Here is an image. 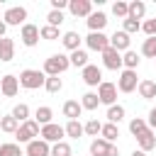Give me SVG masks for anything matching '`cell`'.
I'll return each mask as SVG.
<instances>
[{"mask_svg":"<svg viewBox=\"0 0 156 156\" xmlns=\"http://www.w3.org/2000/svg\"><path fill=\"white\" fill-rule=\"evenodd\" d=\"M112 15H115V17H122V20H127V15H129V2H124V0H117V2L112 5Z\"/></svg>","mask_w":156,"mask_h":156,"instance_id":"38","label":"cell"},{"mask_svg":"<svg viewBox=\"0 0 156 156\" xmlns=\"http://www.w3.org/2000/svg\"><path fill=\"white\" fill-rule=\"evenodd\" d=\"M136 90H139V95H141L144 100H151V98H156V83H154V80H149V78L139 80Z\"/></svg>","mask_w":156,"mask_h":156,"instance_id":"20","label":"cell"},{"mask_svg":"<svg viewBox=\"0 0 156 156\" xmlns=\"http://www.w3.org/2000/svg\"><path fill=\"white\" fill-rule=\"evenodd\" d=\"M141 32H144L146 37H156V17H151V20H146V22H141Z\"/></svg>","mask_w":156,"mask_h":156,"instance_id":"43","label":"cell"},{"mask_svg":"<svg viewBox=\"0 0 156 156\" xmlns=\"http://www.w3.org/2000/svg\"><path fill=\"white\" fill-rule=\"evenodd\" d=\"M15 58V41L10 37H2L0 39V61H12Z\"/></svg>","mask_w":156,"mask_h":156,"instance_id":"17","label":"cell"},{"mask_svg":"<svg viewBox=\"0 0 156 156\" xmlns=\"http://www.w3.org/2000/svg\"><path fill=\"white\" fill-rule=\"evenodd\" d=\"M107 156H119V149L112 144V146H110V151H107Z\"/></svg>","mask_w":156,"mask_h":156,"instance_id":"46","label":"cell"},{"mask_svg":"<svg viewBox=\"0 0 156 156\" xmlns=\"http://www.w3.org/2000/svg\"><path fill=\"white\" fill-rule=\"evenodd\" d=\"M149 129V124H146V119H141V117H134L132 122H129V132L134 134V136H139V134H144Z\"/></svg>","mask_w":156,"mask_h":156,"instance_id":"34","label":"cell"},{"mask_svg":"<svg viewBox=\"0 0 156 156\" xmlns=\"http://www.w3.org/2000/svg\"><path fill=\"white\" fill-rule=\"evenodd\" d=\"M27 156H51V144H46L44 139H34L27 144Z\"/></svg>","mask_w":156,"mask_h":156,"instance_id":"14","label":"cell"},{"mask_svg":"<svg viewBox=\"0 0 156 156\" xmlns=\"http://www.w3.org/2000/svg\"><path fill=\"white\" fill-rule=\"evenodd\" d=\"M0 90H2V95L5 98H15L17 95V90H20V80H17V76H2L0 78Z\"/></svg>","mask_w":156,"mask_h":156,"instance_id":"13","label":"cell"},{"mask_svg":"<svg viewBox=\"0 0 156 156\" xmlns=\"http://www.w3.org/2000/svg\"><path fill=\"white\" fill-rule=\"evenodd\" d=\"M85 22H88V29H90V32H102V29H105V24H107V15L98 10V12H93Z\"/></svg>","mask_w":156,"mask_h":156,"instance_id":"16","label":"cell"},{"mask_svg":"<svg viewBox=\"0 0 156 156\" xmlns=\"http://www.w3.org/2000/svg\"><path fill=\"white\" fill-rule=\"evenodd\" d=\"M80 112H83V107H80L78 100H66V102H63V117H68V119H78Z\"/></svg>","mask_w":156,"mask_h":156,"instance_id":"21","label":"cell"},{"mask_svg":"<svg viewBox=\"0 0 156 156\" xmlns=\"http://www.w3.org/2000/svg\"><path fill=\"white\" fill-rule=\"evenodd\" d=\"M85 44H88V49H93V51H105L107 46H110V37L105 34V32H90L88 37H85Z\"/></svg>","mask_w":156,"mask_h":156,"instance_id":"5","label":"cell"},{"mask_svg":"<svg viewBox=\"0 0 156 156\" xmlns=\"http://www.w3.org/2000/svg\"><path fill=\"white\" fill-rule=\"evenodd\" d=\"M132 156H146V154H144L141 149H134V151H132Z\"/></svg>","mask_w":156,"mask_h":156,"instance_id":"48","label":"cell"},{"mask_svg":"<svg viewBox=\"0 0 156 156\" xmlns=\"http://www.w3.org/2000/svg\"><path fill=\"white\" fill-rule=\"evenodd\" d=\"M100 129H102V122H98V119H88V122L83 124V134H88V136H95V139H98Z\"/></svg>","mask_w":156,"mask_h":156,"instance_id":"35","label":"cell"},{"mask_svg":"<svg viewBox=\"0 0 156 156\" xmlns=\"http://www.w3.org/2000/svg\"><path fill=\"white\" fill-rule=\"evenodd\" d=\"M144 15H146V5H144L141 0H132V2H129V15H127V17H132V20L139 22Z\"/></svg>","mask_w":156,"mask_h":156,"instance_id":"25","label":"cell"},{"mask_svg":"<svg viewBox=\"0 0 156 156\" xmlns=\"http://www.w3.org/2000/svg\"><path fill=\"white\" fill-rule=\"evenodd\" d=\"M20 39H22L24 46H37V41H39V27L24 22V24H22V34H20Z\"/></svg>","mask_w":156,"mask_h":156,"instance_id":"10","label":"cell"},{"mask_svg":"<svg viewBox=\"0 0 156 156\" xmlns=\"http://www.w3.org/2000/svg\"><path fill=\"white\" fill-rule=\"evenodd\" d=\"M122 66H127V71H136V66H139V54L136 51H124L122 54Z\"/></svg>","mask_w":156,"mask_h":156,"instance_id":"27","label":"cell"},{"mask_svg":"<svg viewBox=\"0 0 156 156\" xmlns=\"http://www.w3.org/2000/svg\"><path fill=\"white\" fill-rule=\"evenodd\" d=\"M39 124L34 122V119H27V122H22L20 124V129L15 132L17 134V141H22V144H29V141H34L37 136H39Z\"/></svg>","mask_w":156,"mask_h":156,"instance_id":"3","label":"cell"},{"mask_svg":"<svg viewBox=\"0 0 156 156\" xmlns=\"http://www.w3.org/2000/svg\"><path fill=\"white\" fill-rule=\"evenodd\" d=\"M63 22V12H58V10H51L49 15H46V24L49 27H58Z\"/></svg>","mask_w":156,"mask_h":156,"instance_id":"42","label":"cell"},{"mask_svg":"<svg viewBox=\"0 0 156 156\" xmlns=\"http://www.w3.org/2000/svg\"><path fill=\"white\" fill-rule=\"evenodd\" d=\"M141 54L149 58H156V37H146L141 44Z\"/></svg>","mask_w":156,"mask_h":156,"instance_id":"36","label":"cell"},{"mask_svg":"<svg viewBox=\"0 0 156 156\" xmlns=\"http://www.w3.org/2000/svg\"><path fill=\"white\" fill-rule=\"evenodd\" d=\"M0 156H22L20 144H0Z\"/></svg>","mask_w":156,"mask_h":156,"instance_id":"41","label":"cell"},{"mask_svg":"<svg viewBox=\"0 0 156 156\" xmlns=\"http://www.w3.org/2000/svg\"><path fill=\"white\" fill-rule=\"evenodd\" d=\"M80 41H83V39H80L78 32H66V34L61 37V44H63L68 51H78V49H80Z\"/></svg>","mask_w":156,"mask_h":156,"instance_id":"18","label":"cell"},{"mask_svg":"<svg viewBox=\"0 0 156 156\" xmlns=\"http://www.w3.org/2000/svg\"><path fill=\"white\" fill-rule=\"evenodd\" d=\"M10 115L22 124V122H27V119H29V107H27L24 102H20V105H15V107H12V112H10Z\"/></svg>","mask_w":156,"mask_h":156,"instance_id":"33","label":"cell"},{"mask_svg":"<svg viewBox=\"0 0 156 156\" xmlns=\"http://www.w3.org/2000/svg\"><path fill=\"white\" fill-rule=\"evenodd\" d=\"M44 88H46V93H58L61 88H63V80L58 78V76H46V80H44Z\"/></svg>","mask_w":156,"mask_h":156,"instance_id":"32","label":"cell"},{"mask_svg":"<svg viewBox=\"0 0 156 156\" xmlns=\"http://www.w3.org/2000/svg\"><path fill=\"white\" fill-rule=\"evenodd\" d=\"M5 32H7V24H5V22H2V20H0V39H2V37H5Z\"/></svg>","mask_w":156,"mask_h":156,"instance_id":"47","label":"cell"},{"mask_svg":"<svg viewBox=\"0 0 156 156\" xmlns=\"http://www.w3.org/2000/svg\"><path fill=\"white\" fill-rule=\"evenodd\" d=\"M136 141H139V149L146 154V151H151V149H156V136H154V132L151 129H146L144 134H139L136 136Z\"/></svg>","mask_w":156,"mask_h":156,"instance_id":"19","label":"cell"},{"mask_svg":"<svg viewBox=\"0 0 156 156\" xmlns=\"http://www.w3.org/2000/svg\"><path fill=\"white\" fill-rule=\"evenodd\" d=\"M139 29H141V22H136V20H132V17L122 20V32H127V34H136Z\"/></svg>","mask_w":156,"mask_h":156,"instance_id":"40","label":"cell"},{"mask_svg":"<svg viewBox=\"0 0 156 156\" xmlns=\"http://www.w3.org/2000/svg\"><path fill=\"white\" fill-rule=\"evenodd\" d=\"M39 136H41L46 144H58V141H63L66 132H63V127H61V124L51 122V124H44V127L39 129Z\"/></svg>","mask_w":156,"mask_h":156,"instance_id":"4","label":"cell"},{"mask_svg":"<svg viewBox=\"0 0 156 156\" xmlns=\"http://www.w3.org/2000/svg\"><path fill=\"white\" fill-rule=\"evenodd\" d=\"M0 129H2V132H7V134H15V132L20 129V122H17L12 115H5V117L0 119Z\"/></svg>","mask_w":156,"mask_h":156,"instance_id":"31","label":"cell"},{"mask_svg":"<svg viewBox=\"0 0 156 156\" xmlns=\"http://www.w3.org/2000/svg\"><path fill=\"white\" fill-rule=\"evenodd\" d=\"M63 7H68V0H51V10H63Z\"/></svg>","mask_w":156,"mask_h":156,"instance_id":"44","label":"cell"},{"mask_svg":"<svg viewBox=\"0 0 156 156\" xmlns=\"http://www.w3.org/2000/svg\"><path fill=\"white\" fill-rule=\"evenodd\" d=\"M129 44H132V39H129V34L127 32H115L112 37H110V49H115V51H129Z\"/></svg>","mask_w":156,"mask_h":156,"instance_id":"12","label":"cell"},{"mask_svg":"<svg viewBox=\"0 0 156 156\" xmlns=\"http://www.w3.org/2000/svg\"><path fill=\"white\" fill-rule=\"evenodd\" d=\"M24 20H27V10L24 7H10V10H5V17H2V22L5 24H24Z\"/></svg>","mask_w":156,"mask_h":156,"instance_id":"15","label":"cell"},{"mask_svg":"<svg viewBox=\"0 0 156 156\" xmlns=\"http://www.w3.org/2000/svg\"><path fill=\"white\" fill-rule=\"evenodd\" d=\"M146 124H149L151 132L156 129V107H151V112H149V122H146Z\"/></svg>","mask_w":156,"mask_h":156,"instance_id":"45","label":"cell"},{"mask_svg":"<svg viewBox=\"0 0 156 156\" xmlns=\"http://www.w3.org/2000/svg\"><path fill=\"white\" fill-rule=\"evenodd\" d=\"M136 85H139V80H136V71H122V76H119V80H117V90H122V93H132V90H136Z\"/></svg>","mask_w":156,"mask_h":156,"instance_id":"8","label":"cell"},{"mask_svg":"<svg viewBox=\"0 0 156 156\" xmlns=\"http://www.w3.org/2000/svg\"><path fill=\"white\" fill-rule=\"evenodd\" d=\"M39 37H41V39H46V41L61 39V37H58V27H49V24H44V27L39 29Z\"/></svg>","mask_w":156,"mask_h":156,"instance_id":"39","label":"cell"},{"mask_svg":"<svg viewBox=\"0 0 156 156\" xmlns=\"http://www.w3.org/2000/svg\"><path fill=\"white\" fill-rule=\"evenodd\" d=\"M68 10L73 17H90L93 15V0H68Z\"/></svg>","mask_w":156,"mask_h":156,"instance_id":"7","label":"cell"},{"mask_svg":"<svg viewBox=\"0 0 156 156\" xmlns=\"http://www.w3.org/2000/svg\"><path fill=\"white\" fill-rule=\"evenodd\" d=\"M105 117H107V122H110V124H119V122L124 119V107H122V105H110Z\"/></svg>","mask_w":156,"mask_h":156,"instance_id":"23","label":"cell"},{"mask_svg":"<svg viewBox=\"0 0 156 156\" xmlns=\"http://www.w3.org/2000/svg\"><path fill=\"white\" fill-rule=\"evenodd\" d=\"M98 105H100V98H98V93H93V90H88V93L83 95V100H80V107H83V110H98Z\"/></svg>","mask_w":156,"mask_h":156,"instance_id":"28","label":"cell"},{"mask_svg":"<svg viewBox=\"0 0 156 156\" xmlns=\"http://www.w3.org/2000/svg\"><path fill=\"white\" fill-rule=\"evenodd\" d=\"M80 78H83V83H85V85H90V88H95V85H100V83H102V71H100L98 66H93V63H88V66L83 68V73H80Z\"/></svg>","mask_w":156,"mask_h":156,"instance_id":"9","label":"cell"},{"mask_svg":"<svg viewBox=\"0 0 156 156\" xmlns=\"http://www.w3.org/2000/svg\"><path fill=\"white\" fill-rule=\"evenodd\" d=\"M98 98H100V102L102 105H115V100H117V85L115 83H107V80H102L100 85H98Z\"/></svg>","mask_w":156,"mask_h":156,"instance_id":"6","label":"cell"},{"mask_svg":"<svg viewBox=\"0 0 156 156\" xmlns=\"http://www.w3.org/2000/svg\"><path fill=\"white\" fill-rule=\"evenodd\" d=\"M68 66H71V61L66 54H54L44 61V76H61Z\"/></svg>","mask_w":156,"mask_h":156,"instance_id":"2","label":"cell"},{"mask_svg":"<svg viewBox=\"0 0 156 156\" xmlns=\"http://www.w3.org/2000/svg\"><path fill=\"white\" fill-rule=\"evenodd\" d=\"M63 132H66V136L78 139V136H83V124H80L78 119H68V124L63 127Z\"/></svg>","mask_w":156,"mask_h":156,"instance_id":"29","label":"cell"},{"mask_svg":"<svg viewBox=\"0 0 156 156\" xmlns=\"http://www.w3.org/2000/svg\"><path fill=\"white\" fill-rule=\"evenodd\" d=\"M102 66L110 68V71H119V68H122V54L107 46V49L102 51Z\"/></svg>","mask_w":156,"mask_h":156,"instance_id":"11","label":"cell"},{"mask_svg":"<svg viewBox=\"0 0 156 156\" xmlns=\"http://www.w3.org/2000/svg\"><path fill=\"white\" fill-rule=\"evenodd\" d=\"M20 85L22 88H27V90H37V88H44V80H46V76H44V71H37V68H24L22 73H20Z\"/></svg>","mask_w":156,"mask_h":156,"instance_id":"1","label":"cell"},{"mask_svg":"<svg viewBox=\"0 0 156 156\" xmlns=\"http://www.w3.org/2000/svg\"><path fill=\"white\" fill-rule=\"evenodd\" d=\"M110 141H105V139H93L90 141V154L93 156H107V151H110Z\"/></svg>","mask_w":156,"mask_h":156,"instance_id":"24","label":"cell"},{"mask_svg":"<svg viewBox=\"0 0 156 156\" xmlns=\"http://www.w3.org/2000/svg\"><path fill=\"white\" fill-rule=\"evenodd\" d=\"M71 144L68 141H58V144H51V156H71Z\"/></svg>","mask_w":156,"mask_h":156,"instance_id":"37","label":"cell"},{"mask_svg":"<svg viewBox=\"0 0 156 156\" xmlns=\"http://www.w3.org/2000/svg\"><path fill=\"white\" fill-rule=\"evenodd\" d=\"M100 134H102V139H105V141L115 144V139L119 136V129H117V124H110V122H105V124H102V129H100Z\"/></svg>","mask_w":156,"mask_h":156,"instance_id":"30","label":"cell"},{"mask_svg":"<svg viewBox=\"0 0 156 156\" xmlns=\"http://www.w3.org/2000/svg\"><path fill=\"white\" fill-rule=\"evenodd\" d=\"M68 61H71V66H76V68H85V66H88V51H83V49L71 51Z\"/></svg>","mask_w":156,"mask_h":156,"instance_id":"26","label":"cell"},{"mask_svg":"<svg viewBox=\"0 0 156 156\" xmlns=\"http://www.w3.org/2000/svg\"><path fill=\"white\" fill-rule=\"evenodd\" d=\"M51 117H54V110H51V107H46V105L37 107V112H34V122H37L39 127H44V124H51Z\"/></svg>","mask_w":156,"mask_h":156,"instance_id":"22","label":"cell"}]
</instances>
